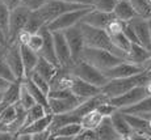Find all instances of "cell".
<instances>
[{"label": "cell", "mask_w": 151, "mask_h": 140, "mask_svg": "<svg viewBox=\"0 0 151 140\" xmlns=\"http://www.w3.org/2000/svg\"><path fill=\"white\" fill-rule=\"evenodd\" d=\"M58 69H59V67H58V66H55V64H53L51 62L46 60L45 58L38 56V62H37V64H36V67H34L33 71L37 72L38 75H41L42 77H45L47 81H50L51 77L57 74Z\"/></svg>", "instance_id": "cell-25"}, {"label": "cell", "mask_w": 151, "mask_h": 140, "mask_svg": "<svg viewBox=\"0 0 151 140\" xmlns=\"http://www.w3.org/2000/svg\"><path fill=\"white\" fill-rule=\"evenodd\" d=\"M20 88H21V80H16L8 85V88L3 92V101L8 105H13L19 102Z\"/></svg>", "instance_id": "cell-28"}, {"label": "cell", "mask_w": 151, "mask_h": 140, "mask_svg": "<svg viewBox=\"0 0 151 140\" xmlns=\"http://www.w3.org/2000/svg\"><path fill=\"white\" fill-rule=\"evenodd\" d=\"M63 1L74 3V4H83V5H91V7H92V0H63Z\"/></svg>", "instance_id": "cell-44"}, {"label": "cell", "mask_w": 151, "mask_h": 140, "mask_svg": "<svg viewBox=\"0 0 151 140\" xmlns=\"http://www.w3.org/2000/svg\"><path fill=\"white\" fill-rule=\"evenodd\" d=\"M116 17L113 16L112 12H101V11L93 9L92 8L86 16L80 20V22H84L87 25H91L93 28H99V29H105L110 21H113Z\"/></svg>", "instance_id": "cell-16"}, {"label": "cell", "mask_w": 151, "mask_h": 140, "mask_svg": "<svg viewBox=\"0 0 151 140\" xmlns=\"http://www.w3.org/2000/svg\"><path fill=\"white\" fill-rule=\"evenodd\" d=\"M84 7H91V5L74 4V3L63 1V0H47L40 9L36 11V12L41 16V19L43 20V22H45V25H46V24H49L51 20H54L55 17H58L59 14L68 12V11L84 8Z\"/></svg>", "instance_id": "cell-5"}, {"label": "cell", "mask_w": 151, "mask_h": 140, "mask_svg": "<svg viewBox=\"0 0 151 140\" xmlns=\"http://www.w3.org/2000/svg\"><path fill=\"white\" fill-rule=\"evenodd\" d=\"M97 134V138L101 140H118L121 139L120 135L117 134V131L114 130L112 122H110L109 116H103L100 124L95 128Z\"/></svg>", "instance_id": "cell-23"}, {"label": "cell", "mask_w": 151, "mask_h": 140, "mask_svg": "<svg viewBox=\"0 0 151 140\" xmlns=\"http://www.w3.org/2000/svg\"><path fill=\"white\" fill-rule=\"evenodd\" d=\"M25 77H29L32 81H33L34 84H36L37 86H38L40 89L42 90L43 93H46L47 94L49 93V90H50V84H49V81L46 80L45 77H42L41 75H38L37 72H34V71H32L29 75H27Z\"/></svg>", "instance_id": "cell-34"}, {"label": "cell", "mask_w": 151, "mask_h": 140, "mask_svg": "<svg viewBox=\"0 0 151 140\" xmlns=\"http://www.w3.org/2000/svg\"><path fill=\"white\" fill-rule=\"evenodd\" d=\"M20 54H21L22 66H24V77L29 75L34 69L37 62H38V56L36 51L29 49L27 45H20Z\"/></svg>", "instance_id": "cell-22"}, {"label": "cell", "mask_w": 151, "mask_h": 140, "mask_svg": "<svg viewBox=\"0 0 151 140\" xmlns=\"http://www.w3.org/2000/svg\"><path fill=\"white\" fill-rule=\"evenodd\" d=\"M147 21H149V29H150V36H151V17L147 19Z\"/></svg>", "instance_id": "cell-49"}, {"label": "cell", "mask_w": 151, "mask_h": 140, "mask_svg": "<svg viewBox=\"0 0 151 140\" xmlns=\"http://www.w3.org/2000/svg\"><path fill=\"white\" fill-rule=\"evenodd\" d=\"M78 140H97V134L95 130H92V128H82V131H80L79 134L76 135Z\"/></svg>", "instance_id": "cell-41"}, {"label": "cell", "mask_w": 151, "mask_h": 140, "mask_svg": "<svg viewBox=\"0 0 151 140\" xmlns=\"http://www.w3.org/2000/svg\"><path fill=\"white\" fill-rule=\"evenodd\" d=\"M21 81H22V84L25 85V88L28 89V92L32 94V97L34 98V101H36L37 104L42 105V106L46 109V111L50 113V109H49V98H47V94H46V93H43L42 90L40 89L38 86H37L36 84H34L29 77H24Z\"/></svg>", "instance_id": "cell-24"}, {"label": "cell", "mask_w": 151, "mask_h": 140, "mask_svg": "<svg viewBox=\"0 0 151 140\" xmlns=\"http://www.w3.org/2000/svg\"><path fill=\"white\" fill-rule=\"evenodd\" d=\"M120 111L125 114H151V94L132 106L120 109Z\"/></svg>", "instance_id": "cell-27"}, {"label": "cell", "mask_w": 151, "mask_h": 140, "mask_svg": "<svg viewBox=\"0 0 151 140\" xmlns=\"http://www.w3.org/2000/svg\"><path fill=\"white\" fill-rule=\"evenodd\" d=\"M0 1H1L3 4H4L5 7L8 8V9H12V8L17 7V5H20L21 0H0Z\"/></svg>", "instance_id": "cell-43"}, {"label": "cell", "mask_w": 151, "mask_h": 140, "mask_svg": "<svg viewBox=\"0 0 151 140\" xmlns=\"http://www.w3.org/2000/svg\"><path fill=\"white\" fill-rule=\"evenodd\" d=\"M150 56H151V51L147 47L142 46L141 43H132L129 51H127L126 60L143 67V63L146 62Z\"/></svg>", "instance_id": "cell-18"}, {"label": "cell", "mask_w": 151, "mask_h": 140, "mask_svg": "<svg viewBox=\"0 0 151 140\" xmlns=\"http://www.w3.org/2000/svg\"><path fill=\"white\" fill-rule=\"evenodd\" d=\"M150 17H151V16H150Z\"/></svg>", "instance_id": "cell-52"}, {"label": "cell", "mask_w": 151, "mask_h": 140, "mask_svg": "<svg viewBox=\"0 0 151 140\" xmlns=\"http://www.w3.org/2000/svg\"><path fill=\"white\" fill-rule=\"evenodd\" d=\"M1 100H3V93H0V102H1Z\"/></svg>", "instance_id": "cell-50"}, {"label": "cell", "mask_w": 151, "mask_h": 140, "mask_svg": "<svg viewBox=\"0 0 151 140\" xmlns=\"http://www.w3.org/2000/svg\"><path fill=\"white\" fill-rule=\"evenodd\" d=\"M3 59L9 66V68L12 69L13 75L16 76L17 80H22L24 79V66H22L19 43L13 42V43L7 45L4 54H3Z\"/></svg>", "instance_id": "cell-11"}, {"label": "cell", "mask_w": 151, "mask_h": 140, "mask_svg": "<svg viewBox=\"0 0 151 140\" xmlns=\"http://www.w3.org/2000/svg\"><path fill=\"white\" fill-rule=\"evenodd\" d=\"M109 118H110V122H112L113 127H114V130L117 131V134L120 135V138L121 139H130V136L133 135V130H132V127L129 126V123L126 122L122 113H121L120 110H117V111L113 113Z\"/></svg>", "instance_id": "cell-19"}, {"label": "cell", "mask_w": 151, "mask_h": 140, "mask_svg": "<svg viewBox=\"0 0 151 140\" xmlns=\"http://www.w3.org/2000/svg\"><path fill=\"white\" fill-rule=\"evenodd\" d=\"M82 59H84L86 62H88L93 67L99 68L100 71L108 69L110 67L116 66V64H118V63L122 62V60H125L122 58L112 54V52L108 51V50L97 49V47H88V46L84 47V50L82 52Z\"/></svg>", "instance_id": "cell-3"}, {"label": "cell", "mask_w": 151, "mask_h": 140, "mask_svg": "<svg viewBox=\"0 0 151 140\" xmlns=\"http://www.w3.org/2000/svg\"><path fill=\"white\" fill-rule=\"evenodd\" d=\"M30 14V11L24 5H17L9 11V21H8V45L16 41V37L24 29L27 20Z\"/></svg>", "instance_id": "cell-7"}, {"label": "cell", "mask_w": 151, "mask_h": 140, "mask_svg": "<svg viewBox=\"0 0 151 140\" xmlns=\"http://www.w3.org/2000/svg\"><path fill=\"white\" fill-rule=\"evenodd\" d=\"M96 110L103 116H110L114 111H117L118 109L116 106H113L109 101H105V102H103V104L99 105V106L96 107Z\"/></svg>", "instance_id": "cell-40"}, {"label": "cell", "mask_w": 151, "mask_h": 140, "mask_svg": "<svg viewBox=\"0 0 151 140\" xmlns=\"http://www.w3.org/2000/svg\"><path fill=\"white\" fill-rule=\"evenodd\" d=\"M91 9H92V7H84V8H79V9L65 12V13L59 14L58 17H55L54 20H51L49 24H46V28L51 31L65 30V29L70 28V26H74V25H76L78 22H80V20Z\"/></svg>", "instance_id": "cell-6"}, {"label": "cell", "mask_w": 151, "mask_h": 140, "mask_svg": "<svg viewBox=\"0 0 151 140\" xmlns=\"http://www.w3.org/2000/svg\"><path fill=\"white\" fill-rule=\"evenodd\" d=\"M5 47H7V46L0 43V56H3V54H4V51H5Z\"/></svg>", "instance_id": "cell-48"}, {"label": "cell", "mask_w": 151, "mask_h": 140, "mask_svg": "<svg viewBox=\"0 0 151 140\" xmlns=\"http://www.w3.org/2000/svg\"><path fill=\"white\" fill-rule=\"evenodd\" d=\"M80 30L83 33V38H84V45L88 46V47H97V49H104V50H108L112 54L117 55V56L122 58L126 60L127 54L121 50H118L114 45L110 41L108 33L105 31V29H99L93 28L91 25H87L84 22H78Z\"/></svg>", "instance_id": "cell-1"}, {"label": "cell", "mask_w": 151, "mask_h": 140, "mask_svg": "<svg viewBox=\"0 0 151 140\" xmlns=\"http://www.w3.org/2000/svg\"><path fill=\"white\" fill-rule=\"evenodd\" d=\"M68 71H70V74L74 75V76L82 79V80L87 81V83H89V84L100 86V88L108 81V79L105 77V75H104L100 69L93 67L92 64H89L88 62H86L82 58L78 59L76 62H74V64L68 68Z\"/></svg>", "instance_id": "cell-4"}, {"label": "cell", "mask_w": 151, "mask_h": 140, "mask_svg": "<svg viewBox=\"0 0 151 140\" xmlns=\"http://www.w3.org/2000/svg\"><path fill=\"white\" fill-rule=\"evenodd\" d=\"M40 34L42 36V47L40 50L38 55L59 67L57 56H55V51H54V42H53V33H51V30H49L46 28V25H43L40 29Z\"/></svg>", "instance_id": "cell-15"}, {"label": "cell", "mask_w": 151, "mask_h": 140, "mask_svg": "<svg viewBox=\"0 0 151 140\" xmlns=\"http://www.w3.org/2000/svg\"><path fill=\"white\" fill-rule=\"evenodd\" d=\"M46 1H47V0H21L20 4L24 5L25 8H28L30 12H33V11L40 9Z\"/></svg>", "instance_id": "cell-42"}, {"label": "cell", "mask_w": 151, "mask_h": 140, "mask_svg": "<svg viewBox=\"0 0 151 140\" xmlns=\"http://www.w3.org/2000/svg\"><path fill=\"white\" fill-rule=\"evenodd\" d=\"M51 116H53L51 113H49V114H45L42 118L37 119V121H34L33 123L25 126L21 131H20V132L29 134V135H34V134H38V132H42V131L47 130L49 124H50V122H51Z\"/></svg>", "instance_id": "cell-26"}, {"label": "cell", "mask_w": 151, "mask_h": 140, "mask_svg": "<svg viewBox=\"0 0 151 140\" xmlns=\"http://www.w3.org/2000/svg\"><path fill=\"white\" fill-rule=\"evenodd\" d=\"M112 13L116 19L122 21V22H127L132 19H134V17L138 16V14L135 13V11L133 9V7L129 3V0H117Z\"/></svg>", "instance_id": "cell-20"}, {"label": "cell", "mask_w": 151, "mask_h": 140, "mask_svg": "<svg viewBox=\"0 0 151 140\" xmlns=\"http://www.w3.org/2000/svg\"><path fill=\"white\" fill-rule=\"evenodd\" d=\"M143 71L146 72L147 75L151 77V56L149 58V59L146 60V62L143 63Z\"/></svg>", "instance_id": "cell-45"}, {"label": "cell", "mask_w": 151, "mask_h": 140, "mask_svg": "<svg viewBox=\"0 0 151 140\" xmlns=\"http://www.w3.org/2000/svg\"><path fill=\"white\" fill-rule=\"evenodd\" d=\"M49 98V109H50L51 114H62V113H68L71 110H74L78 105L80 104L82 98L76 97L75 94H71L70 97L65 98Z\"/></svg>", "instance_id": "cell-14"}, {"label": "cell", "mask_w": 151, "mask_h": 140, "mask_svg": "<svg viewBox=\"0 0 151 140\" xmlns=\"http://www.w3.org/2000/svg\"><path fill=\"white\" fill-rule=\"evenodd\" d=\"M14 118H16V107H14V104L8 105V106L0 113V123L5 124L7 127L14 121Z\"/></svg>", "instance_id": "cell-35"}, {"label": "cell", "mask_w": 151, "mask_h": 140, "mask_svg": "<svg viewBox=\"0 0 151 140\" xmlns=\"http://www.w3.org/2000/svg\"><path fill=\"white\" fill-rule=\"evenodd\" d=\"M0 77L8 80L9 83H12V81H16L17 80L16 76L13 75L12 69L9 68V66L5 63L4 59H3V56H0Z\"/></svg>", "instance_id": "cell-38"}, {"label": "cell", "mask_w": 151, "mask_h": 140, "mask_svg": "<svg viewBox=\"0 0 151 140\" xmlns=\"http://www.w3.org/2000/svg\"><path fill=\"white\" fill-rule=\"evenodd\" d=\"M19 104L24 107L25 110H28L29 107H32L34 104H37L34 101V98L32 97V94L28 92V89L25 88V85L21 81V88H20V97H19Z\"/></svg>", "instance_id": "cell-33"}, {"label": "cell", "mask_w": 151, "mask_h": 140, "mask_svg": "<svg viewBox=\"0 0 151 140\" xmlns=\"http://www.w3.org/2000/svg\"><path fill=\"white\" fill-rule=\"evenodd\" d=\"M143 71V67L139 66V64H134L132 62H127V60H122L121 63L116 64V66L110 67L108 69H104L101 71L105 77L110 80V79H121V77H129L133 75H137L139 72Z\"/></svg>", "instance_id": "cell-12"}, {"label": "cell", "mask_w": 151, "mask_h": 140, "mask_svg": "<svg viewBox=\"0 0 151 140\" xmlns=\"http://www.w3.org/2000/svg\"><path fill=\"white\" fill-rule=\"evenodd\" d=\"M45 114H49L47 111H46V109L42 106V105L40 104H34L32 107H29V109L27 110V116H25V123H24V127L28 126V124L33 123L34 121H37V119L42 118ZM22 127V128H24ZM21 128V130H22ZM20 130V131H21Z\"/></svg>", "instance_id": "cell-31"}, {"label": "cell", "mask_w": 151, "mask_h": 140, "mask_svg": "<svg viewBox=\"0 0 151 140\" xmlns=\"http://www.w3.org/2000/svg\"><path fill=\"white\" fill-rule=\"evenodd\" d=\"M62 31H63V34H65L66 41H67L72 62H76L78 59L82 58V52L84 50V47H86L82 30H80L79 25L76 24L74 26H70V28L65 29V30H62Z\"/></svg>", "instance_id": "cell-9"}, {"label": "cell", "mask_w": 151, "mask_h": 140, "mask_svg": "<svg viewBox=\"0 0 151 140\" xmlns=\"http://www.w3.org/2000/svg\"><path fill=\"white\" fill-rule=\"evenodd\" d=\"M149 3H150V4H151V0H149Z\"/></svg>", "instance_id": "cell-51"}, {"label": "cell", "mask_w": 151, "mask_h": 140, "mask_svg": "<svg viewBox=\"0 0 151 140\" xmlns=\"http://www.w3.org/2000/svg\"><path fill=\"white\" fill-rule=\"evenodd\" d=\"M101 119H103V115L95 109V110H91V111L86 113V114H83L80 116L79 123L82 124L83 128H92V130H95V128L100 124Z\"/></svg>", "instance_id": "cell-29"}, {"label": "cell", "mask_w": 151, "mask_h": 140, "mask_svg": "<svg viewBox=\"0 0 151 140\" xmlns=\"http://www.w3.org/2000/svg\"><path fill=\"white\" fill-rule=\"evenodd\" d=\"M27 46L38 54L40 50H41V47H42V36L40 34V31L38 33L30 34V37H29V39L27 42Z\"/></svg>", "instance_id": "cell-39"}, {"label": "cell", "mask_w": 151, "mask_h": 140, "mask_svg": "<svg viewBox=\"0 0 151 140\" xmlns=\"http://www.w3.org/2000/svg\"><path fill=\"white\" fill-rule=\"evenodd\" d=\"M68 89L71 90L72 94H75L76 97L82 98V100H87L89 97H93L101 93V88L93 84H89L87 81L82 80V79L76 77L72 75L71 81H70V86Z\"/></svg>", "instance_id": "cell-13"}, {"label": "cell", "mask_w": 151, "mask_h": 140, "mask_svg": "<svg viewBox=\"0 0 151 140\" xmlns=\"http://www.w3.org/2000/svg\"><path fill=\"white\" fill-rule=\"evenodd\" d=\"M9 11L1 1H0V29L5 37H8V21H9ZM8 41V39H7Z\"/></svg>", "instance_id": "cell-37"}, {"label": "cell", "mask_w": 151, "mask_h": 140, "mask_svg": "<svg viewBox=\"0 0 151 140\" xmlns=\"http://www.w3.org/2000/svg\"><path fill=\"white\" fill-rule=\"evenodd\" d=\"M43 25H45V22H43V20L41 19V16H40L36 11H33V12H30V14H29L27 24L24 26V30H27L28 33H30V34H34V33H38L40 29H41Z\"/></svg>", "instance_id": "cell-30"}, {"label": "cell", "mask_w": 151, "mask_h": 140, "mask_svg": "<svg viewBox=\"0 0 151 140\" xmlns=\"http://www.w3.org/2000/svg\"><path fill=\"white\" fill-rule=\"evenodd\" d=\"M129 3L139 17L149 19L151 16V4L149 0H129Z\"/></svg>", "instance_id": "cell-32"}, {"label": "cell", "mask_w": 151, "mask_h": 140, "mask_svg": "<svg viewBox=\"0 0 151 140\" xmlns=\"http://www.w3.org/2000/svg\"><path fill=\"white\" fill-rule=\"evenodd\" d=\"M0 43H1V45H4V46H7V45H8L7 37H5V34H4V33H3L1 29H0Z\"/></svg>", "instance_id": "cell-47"}, {"label": "cell", "mask_w": 151, "mask_h": 140, "mask_svg": "<svg viewBox=\"0 0 151 140\" xmlns=\"http://www.w3.org/2000/svg\"><path fill=\"white\" fill-rule=\"evenodd\" d=\"M150 80H151V77L145 71L139 72L137 75H133V76H129V77L110 79V80H108L101 86V93L109 100V98L124 94L125 92H127V90H130L137 85H145Z\"/></svg>", "instance_id": "cell-2"}, {"label": "cell", "mask_w": 151, "mask_h": 140, "mask_svg": "<svg viewBox=\"0 0 151 140\" xmlns=\"http://www.w3.org/2000/svg\"><path fill=\"white\" fill-rule=\"evenodd\" d=\"M9 81L8 80H5V79H3V77H0V93H3L5 89L8 88V85H9Z\"/></svg>", "instance_id": "cell-46"}, {"label": "cell", "mask_w": 151, "mask_h": 140, "mask_svg": "<svg viewBox=\"0 0 151 140\" xmlns=\"http://www.w3.org/2000/svg\"><path fill=\"white\" fill-rule=\"evenodd\" d=\"M82 128L83 127L79 122H71V123H67L58 128L51 135V138L58 140H74L78 134L82 131Z\"/></svg>", "instance_id": "cell-21"}, {"label": "cell", "mask_w": 151, "mask_h": 140, "mask_svg": "<svg viewBox=\"0 0 151 140\" xmlns=\"http://www.w3.org/2000/svg\"><path fill=\"white\" fill-rule=\"evenodd\" d=\"M53 33V42H54V51L55 56H57L58 64L60 68L68 69L70 67L74 64L71 58V52H70L67 41L65 38V34L62 30H54Z\"/></svg>", "instance_id": "cell-8"}, {"label": "cell", "mask_w": 151, "mask_h": 140, "mask_svg": "<svg viewBox=\"0 0 151 140\" xmlns=\"http://www.w3.org/2000/svg\"><path fill=\"white\" fill-rule=\"evenodd\" d=\"M130 24H132L133 29L135 31V36L139 41L142 46L145 47H149L151 43V36H150V29H149V21L145 17H134V19L130 20Z\"/></svg>", "instance_id": "cell-17"}, {"label": "cell", "mask_w": 151, "mask_h": 140, "mask_svg": "<svg viewBox=\"0 0 151 140\" xmlns=\"http://www.w3.org/2000/svg\"><path fill=\"white\" fill-rule=\"evenodd\" d=\"M149 96V92L146 89V84L145 85H137L134 88H132L130 90L125 92L124 94L121 96H117V97H113V98H109V102L116 106L118 110L120 109H124V107H127V106H132V105L137 104L141 100H143L145 97Z\"/></svg>", "instance_id": "cell-10"}, {"label": "cell", "mask_w": 151, "mask_h": 140, "mask_svg": "<svg viewBox=\"0 0 151 140\" xmlns=\"http://www.w3.org/2000/svg\"><path fill=\"white\" fill-rule=\"evenodd\" d=\"M117 0H92V8L101 12H113Z\"/></svg>", "instance_id": "cell-36"}]
</instances>
